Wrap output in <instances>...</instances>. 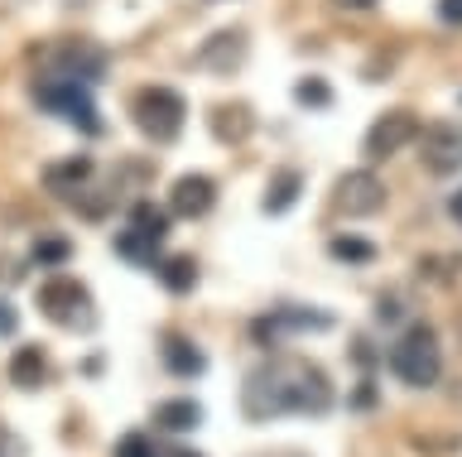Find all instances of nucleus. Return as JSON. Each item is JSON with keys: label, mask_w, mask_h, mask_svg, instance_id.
<instances>
[{"label": "nucleus", "mask_w": 462, "mask_h": 457, "mask_svg": "<svg viewBox=\"0 0 462 457\" xmlns=\"http://www.w3.org/2000/svg\"><path fill=\"white\" fill-rule=\"evenodd\" d=\"M337 10H352V15H361V10H375V0H332Z\"/></svg>", "instance_id": "obj_29"}, {"label": "nucleus", "mask_w": 462, "mask_h": 457, "mask_svg": "<svg viewBox=\"0 0 462 457\" xmlns=\"http://www.w3.org/2000/svg\"><path fill=\"white\" fill-rule=\"evenodd\" d=\"M97 174V164L87 160V154H78V160H63V164H49L43 169V183H49V193H58L63 203H72L82 188H87V178Z\"/></svg>", "instance_id": "obj_14"}, {"label": "nucleus", "mask_w": 462, "mask_h": 457, "mask_svg": "<svg viewBox=\"0 0 462 457\" xmlns=\"http://www.w3.org/2000/svg\"><path fill=\"white\" fill-rule=\"evenodd\" d=\"M198 424H202L198 399H159L154 405V428H164V434H193Z\"/></svg>", "instance_id": "obj_16"}, {"label": "nucleus", "mask_w": 462, "mask_h": 457, "mask_svg": "<svg viewBox=\"0 0 462 457\" xmlns=\"http://www.w3.org/2000/svg\"><path fill=\"white\" fill-rule=\"evenodd\" d=\"M294 102L309 106V111H328L332 106V87H328L323 78H303L299 87H294Z\"/></svg>", "instance_id": "obj_24"}, {"label": "nucleus", "mask_w": 462, "mask_h": 457, "mask_svg": "<svg viewBox=\"0 0 462 457\" xmlns=\"http://www.w3.org/2000/svg\"><path fill=\"white\" fill-rule=\"evenodd\" d=\"M101 73H106V53L68 39V44L49 49V73L43 78H72V82H87V87H92V82H101Z\"/></svg>", "instance_id": "obj_8"}, {"label": "nucleus", "mask_w": 462, "mask_h": 457, "mask_svg": "<svg viewBox=\"0 0 462 457\" xmlns=\"http://www.w3.org/2000/svg\"><path fill=\"white\" fill-rule=\"evenodd\" d=\"M116 457H159V448H154L150 434H125L116 443Z\"/></svg>", "instance_id": "obj_25"}, {"label": "nucleus", "mask_w": 462, "mask_h": 457, "mask_svg": "<svg viewBox=\"0 0 462 457\" xmlns=\"http://www.w3.org/2000/svg\"><path fill=\"white\" fill-rule=\"evenodd\" d=\"M68 255H72V246H68L63 236H39V241H34V265H39V270L68 265Z\"/></svg>", "instance_id": "obj_23"}, {"label": "nucleus", "mask_w": 462, "mask_h": 457, "mask_svg": "<svg viewBox=\"0 0 462 457\" xmlns=\"http://www.w3.org/2000/svg\"><path fill=\"white\" fill-rule=\"evenodd\" d=\"M419 135L424 131H419L414 111H385V116L366 131V160L381 164V160H390V154H400L404 145H414Z\"/></svg>", "instance_id": "obj_7"}, {"label": "nucleus", "mask_w": 462, "mask_h": 457, "mask_svg": "<svg viewBox=\"0 0 462 457\" xmlns=\"http://www.w3.org/2000/svg\"><path fill=\"white\" fill-rule=\"evenodd\" d=\"M159 457H202V452H188V448H169V452H159Z\"/></svg>", "instance_id": "obj_33"}, {"label": "nucleus", "mask_w": 462, "mask_h": 457, "mask_svg": "<svg viewBox=\"0 0 462 457\" xmlns=\"http://www.w3.org/2000/svg\"><path fill=\"white\" fill-rule=\"evenodd\" d=\"M39 313L53 327H68V333H92L97 313H92V294H87L82 279L72 275H53L39 284Z\"/></svg>", "instance_id": "obj_3"}, {"label": "nucleus", "mask_w": 462, "mask_h": 457, "mask_svg": "<svg viewBox=\"0 0 462 457\" xmlns=\"http://www.w3.org/2000/svg\"><path fill=\"white\" fill-rule=\"evenodd\" d=\"M159 246H164V241H154L150 232H140V226H130L125 222V232H116V255H121V260H130V265H159Z\"/></svg>", "instance_id": "obj_17"}, {"label": "nucleus", "mask_w": 462, "mask_h": 457, "mask_svg": "<svg viewBox=\"0 0 462 457\" xmlns=\"http://www.w3.org/2000/svg\"><path fill=\"white\" fill-rule=\"evenodd\" d=\"M433 174H453L462 169V121H439L424 131V154H419Z\"/></svg>", "instance_id": "obj_10"}, {"label": "nucleus", "mask_w": 462, "mask_h": 457, "mask_svg": "<svg viewBox=\"0 0 462 457\" xmlns=\"http://www.w3.org/2000/svg\"><path fill=\"white\" fill-rule=\"evenodd\" d=\"M400 318H404V308H400V298H395V294L375 304V323H400Z\"/></svg>", "instance_id": "obj_26"}, {"label": "nucleus", "mask_w": 462, "mask_h": 457, "mask_svg": "<svg viewBox=\"0 0 462 457\" xmlns=\"http://www.w3.org/2000/svg\"><path fill=\"white\" fill-rule=\"evenodd\" d=\"M328 255H332V260H342V265H371L375 246H371V241H361V236H332Z\"/></svg>", "instance_id": "obj_20"}, {"label": "nucleus", "mask_w": 462, "mask_h": 457, "mask_svg": "<svg viewBox=\"0 0 462 457\" xmlns=\"http://www.w3.org/2000/svg\"><path fill=\"white\" fill-rule=\"evenodd\" d=\"M299 193H303V174H299V169H280V174L265 183V203H260V207H265L270 217H280V212H289L299 203Z\"/></svg>", "instance_id": "obj_18"}, {"label": "nucleus", "mask_w": 462, "mask_h": 457, "mask_svg": "<svg viewBox=\"0 0 462 457\" xmlns=\"http://www.w3.org/2000/svg\"><path fill=\"white\" fill-rule=\"evenodd\" d=\"M130 226H140V232H150L154 241H164L169 236V212L154 207V203H135L130 207Z\"/></svg>", "instance_id": "obj_22"}, {"label": "nucleus", "mask_w": 462, "mask_h": 457, "mask_svg": "<svg viewBox=\"0 0 462 457\" xmlns=\"http://www.w3.org/2000/svg\"><path fill=\"white\" fill-rule=\"evenodd\" d=\"M198 68H208V73H231V68H241L245 63V34L241 30H222V34H212L208 44L198 49Z\"/></svg>", "instance_id": "obj_13"}, {"label": "nucleus", "mask_w": 462, "mask_h": 457, "mask_svg": "<svg viewBox=\"0 0 462 457\" xmlns=\"http://www.w3.org/2000/svg\"><path fill=\"white\" fill-rule=\"evenodd\" d=\"M332 327V313H318V308H274L265 313V318L251 323V337L260 342V347H280L284 333H328Z\"/></svg>", "instance_id": "obj_6"}, {"label": "nucleus", "mask_w": 462, "mask_h": 457, "mask_svg": "<svg viewBox=\"0 0 462 457\" xmlns=\"http://www.w3.org/2000/svg\"><path fill=\"white\" fill-rule=\"evenodd\" d=\"M337 212H346V217H371V212L385 207V183L371 174V169H352V174L337 178Z\"/></svg>", "instance_id": "obj_9"}, {"label": "nucleus", "mask_w": 462, "mask_h": 457, "mask_svg": "<svg viewBox=\"0 0 462 457\" xmlns=\"http://www.w3.org/2000/svg\"><path fill=\"white\" fill-rule=\"evenodd\" d=\"M371 399H375V390H371V380H361V390H356V405H361V409H366V405H371Z\"/></svg>", "instance_id": "obj_31"}, {"label": "nucleus", "mask_w": 462, "mask_h": 457, "mask_svg": "<svg viewBox=\"0 0 462 457\" xmlns=\"http://www.w3.org/2000/svg\"><path fill=\"white\" fill-rule=\"evenodd\" d=\"M5 452H14V438L5 434V428H0V457H5Z\"/></svg>", "instance_id": "obj_32"}, {"label": "nucleus", "mask_w": 462, "mask_h": 457, "mask_svg": "<svg viewBox=\"0 0 462 457\" xmlns=\"http://www.w3.org/2000/svg\"><path fill=\"white\" fill-rule=\"evenodd\" d=\"M154 279L164 284L169 294H188V289L198 284V265H193V255H159Z\"/></svg>", "instance_id": "obj_19"}, {"label": "nucleus", "mask_w": 462, "mask_h": 457, "mask_svg": "<svg viewBox=\"0 0 462 457\" xmlns=\"http://www.w3.org/2000/svg\"><path fill=\"white\" fill-rule=\"evenodd\" d=\"M53 376V366H49V356H43V347H20L10 356V385L14 390H43Z\"/></svg>", "instance_id": "obj_15"}, {"label": "nucleus", "mask_w": 462, "mask_h": 457, "mask_svg": "<svg viewBox=\"0 0 462 457\" xmlns=\"http://www.w3.org/2000/svg\"><path fill=\"white\" fill-rule=\"evenodd\" d=\"M390 370H395L400 385L410 390H429L443 376V352H439V333L429 323H410L404 337L390 347Z\"/></svg>", "instance_id": "obj_2"}, {"label": "nucleus", "mask_w": 462, "mask_h": 457, "mask_svg": "<svg viewBox=\"0 0 462 457\" xmlns=\"http://www.w3.org/2000/svg\"><path fill=\"white\" fill-rule=\"evenodd\" d=\"M439 15L448 24H462V0H439Z\"/></svg>", "instance_id": "obj_28"}, {"label": "nucleus", "mask_w": 462, "mask_h": 457, "mask_svg": "<svg viewBox=\"0 0 462 457\" xmlns=\"http://www.w3.org/2000/svg\"><path fill=\"white\" fill-rule=\"evenodd\" d=\"M34 102L53 116H63L68 125H78L82 135H97L101 131V111L87 92V82H72V78H39L34 82Z\"/></svg>", "instance_id": "obj_4"}, {"label": "nucleus", "mask_w": 462, "mask_h": 457, "mask_svg": "<svg viewBox=\"0 0 462 457\" xmlns=\"http://www.w3.org/2000/svg\"><path fill=\"white\" fill-rule=\"evenodd\" d=\"M328 409H332L328 370L303 361V356H270L241 385V414L251 424H270V419H284V414L323 419Z\"/></svg>", "instance_id": "obj_1"}, {"label": "nucleus", "mask_w": 462, "mask_h": 457, "mask_svg": "<svg viewBox=\"0 0 462 457\" xmlns=\"http://www.w3.org/2000/svg\"><path fill=\"white\" fill-rule=\"evenodd\" d=\"M212 203H217V183L208 174L173 178V188H169V212L173 217H208Z\"/></svg>", "instance_id": "obj_11"}, {"label": "nucleus", "mask_w": 462, "mask_h": 457, "mask_svg": "<svg viewBox=\"0 0 462 457\" xmlns=\"http://www.w3.org/2000/svg\"><path fill=\"white\" fill-rule=\"evenodd\" d=\"M448 212H453V222H457V226H462V188H457V193H453V197H448Z\"/></svg>", "instance_id": "obj_30"}, {"label": "nucleus", "mask_w": 462, "mask_h": 457, "mask_svg": "<svg viewBox=\"0 0 462 457\" xmlns=\"http://www.w3.org/2000/svg\"><path fill=\"white\" fill-rule=\"evenodd\" d=\"M159 361H164V370H169V376H179V380H198L202 370H208L202 347L193 337H183V333H164V337H159Z\"/></svg>", "instance_id": "obj_12"}, {"label": "nucleus", "mask_w": 462, "mask_h": 457, "mask_svg": "<svg viewBox=\"0 0 462 457\" xmlns=\"http://www.w3.org/2000/svg\"><path fill=\"white\" fill-rule=\"evenodd\" d=\"M212 131L222 140H245V131H251V111H245V106H217Z\"/></svg>", "instance_id": "obj_21"}, {"label": "nucleus", "mask_w": 462, "mask_h": 457, "mask_svg": "<svg viewBox=\"0 0 462 457\" xmlns=\"http://www.w3.org/2000/svg\"><path fill=\"white\" fill-rule=\"evenodd\" d=\"M130 116H135V125L154 140V145H169V140H179V131H183L188 106L173 87H144V92H135V102H130Z\"/></svg>", "instance_id": "obj_5"}, {"label": "nucleus", "mask_w": 462, "mask_h": 457, "mask_svg": "<svg viewBox=\"0 0 462 457\" xmlns=\"http://www.w3.org/2000/svg\"><path fill=\"white\" fill-rule=\"evenodd\" d=\"M14 327H20V313H14L5 298H0V337H14Z\"/></svg>", "instance_id": "obj_27"}]
</instances>
